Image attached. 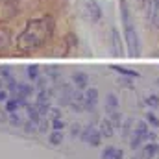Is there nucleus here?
I'll list each match as a JSON object with an SVG mask.
<instances>
[{
    "label": "nucleus",
    "instance_id": "obj_1",
    "mask_svg": "<svg viewBox=\"0 0 159 159\" xmlns=\"http://www.w3.org/2000/svg\"><path fill=\"white\" fill-rule=\"evenodd\" d=\"M54 30H56V20L50 15L30 19L22 28V32L17 35L15 46L20 52H35L54 37Z\"/></svg>",
    "mask_w": 159,
    "mask_h": 159
},
{
    "label": "nucleus",
    "instance_id": "obj_2",
    "mask_svg": "<svg viewBox=\"0 0 159 159\" xmlns=\"http://www.w3.org/2000/svg\"><path fill=\"white\" fill-rule=\"evenodd\" d=\"M119 9H120V24H122V37L126 43V52L131 57H139L141 56V39H139V32L135 26V19L131 15V9L128 6L126 0H119Z\"/></svg>",
    "mask_w": 159,
    "mask_h": 159
},
{
    "label": "nucleus",
    "instance_id": "obj_3",
    "mask_svg": "<svg viewBox=\"0 0 159 159\" xmlns=\"http://www.w3.org/2000/svg\"><path fill=\"white\" fill-rule=\"evenodd\" d=\"M78 13L81 15L83 20H87L91 24L100 22L102 17H104L98 0H78Z\"/></svg>",
    "mask_w": 159,
    "mask_h": 159
},
{
    "label": "nucleus",
    "instance_id": "obj_4",
    "mask_svg": "<svg viewBox=\"0 0 159 159\" xmlns=\"http://www.w3.org/2000/svg\"><path fill=\"white\" fill-rule=\"evenodd\" d=\"M144 11H146V19L148 22L159 30V0H144Z\"/></svg>",
    "mask_w": 159,
    "mask_h": 159
},
{
    "label": "nucleus",
    "instance_id": "obj_5",
    "mask_svg": "<svg viewBox=\"0 0 159 159\" xmlns=\"http://www.w3.org/2000/svg\"><path fill=\"white\" fill-rule=\"evenodd\" d=\"M80 139L85 141V143H89L91 146H100V143H102V135H100L98 128H94L93 124H87V126L81 129Z\"/></svg>",
    "mask_w": 159,
    "mask_h": 159
},
{
    "label": "nucleus",
    "instance_id": "obj_6",
    "mask_svg": "<svg viewBox=\"0 0 159 159\" xmlns=\"http://www.w3.org/2000/svg\"><path fill=\"white\" fill-rule=\"evenodd\" d=\"M124 37H120V32L117 28H111V52H113V56H124L126 54V48H124V43H122Z\"/></svg>",
    "mask_w": 159,
    "mask_h": 159
},
{
    "label": "nucleus",
    "instance_id": "obj_7",
    "mask_svg": "<svg viewBox=\"0 0 159 159\" xmlns=\"http://www.w3.org/2000/svg\"><path fill=\"white\" fill-rule=\"evenodd\" d=\"M96 102H98V91H96L94 87L87 89V93H85V102H83V107H85V109H94Z\"/></svg>",
    "mask_w": 159,
    "mask_h": 159
},
{
    "label": "nucleus",
    "instance_id": "obj_8",
    "mask_svg": "<svg viewBox=\"0 0 159 159\" xmlns=\"http://www.w3.org/2000/svg\"><path fill=\"white\" fill-rule=\"evenodd\" d=\"M115 124L111 122V119H104L100 122V128H98V131H100V135L102 137H111L113 133H115Z\"/></svg>",
    "mask_w": 159,
    "mask_h": 159
},
{
    "label": "nucleus",
    "instance_id": "obj_9",
    "mask_svg": "<svg viewBox=\"0 0 159 159\" xmlns=\"http://www.w3.org/2000/svg\"><path fill=\"white\" fill-rule=\"evenodd\" d=\"M72 81H74L76 89H80V91L89 87V76H87L85 72H74V74H72Z\"/></svg>",
    "mask_w": 159,
    "mask_h": 159
},
{
    "label": "nucleus",
    "instance_id": "obj_10",
    "mask_svg": "<svg viewBox=\"0 0 159 159\" xmlns=\"http://www.w3.org/2000/svg\"><path fill=\"white\" fill-rule=\"evenodd\" d=\"M122 150L115 148V146H106L102 150V159H122Z\"/></svg>",
    "mask_w": 159,
    "mask_h": 159
},
{
    "label": "nucleus",
    "instance_id": "obj_11",
    "mask_svg": "<svg viewBox=\"0 0 159 159\" xmlns=\"http://www.w3.org/2000/svg\"><path fill=\"white\" fill-rule=\"evenodd\" d=\"M11 30L9 28H6V26H2L0 28V50H6L9 44H11Z\"/></svg>",
    "mask_w": 159,
    "mask_h": 159
},
{
    "label": "nucleus",
    "instance_id": "obj_12",
    "mask_svg": "<svg viewBox=\"0 0 159 159\" xmlns=\"http://www.w3.org/2000/svg\"><path fill=\"white\" fill-rule=\"evenodd\" d=\"M24 109H26V115H28V119L39 124V120L43 119V117H41V113H39V109H37V106H30V104H28Z\"/></svg>",
    "mask_w": 159,
    "mask_h": 159
},
{
    "label": "nucleus",
    "instance_id": "obj_13",
    "mask_svg": "<svg viewBox=\"0 0 159 159\" xmlns=\"http://www.w3.org/2000/svg\"><path fill=\"white\" fill-rule=\"evenodd\" d=\"M106 109L107 111H115V109H119V98H117V94H107V98H106Z\"/></svg>",
    "mask_w": 159,
    "mask_h": 159
},
{
    "label": "nucleus",
    "instance_id": "obj_14",
    "mask_svg": "<svg viewBox=\"0 0 159 159\" xmlns=\"http://www.w3.org/2000/svg\"><path fill=\"white\" fill-rule=\"evenodd\" d=\"M157 150H159V144H156V143H148L146 146H144V152H143V156L148 159H152V157H156V154H157Z\"/></svg>",
    "mask_w": 159,
    "mask_h": 159
},
{
    "label": "nucleus",
    "instance_id": "obj_15",
    "mask_svg": "<svg viewBox=\"0 0 159 159\" xmlns=\"http://www.w3.org/2000/svg\"><path fill=\"white\" fill-rule=\"evenodd\" d=\"M22 129H24V133H35V131H39V124L28 119L22 124Z\"/></svg>",
    "mask_w": 159,
    "mask_h": 159
},
{
    "label": "nucleus",
    "instance_id": "obj_16",
    "mask_svg": "<svg viewBox=\"0 0 159 159\" xmlns=\"http://www.w3.org/2000/svg\"><path fill=\"white\" fill-rule=\"evenodd\" d=\"M61 143H63V131H56V129H54V131L50 133V144H52V146H59Z\"/></svg>",
    "mask_w": 159,
    "mask_h": 159
},
{
    "label": "nucleus",
    "instance_id": "obj_17",
    "mask_svg": "<svg viewBox=\"0 0 159 159\" xmlns=\"http://www.w3.org/2000/svg\"><path fill=\"white\" fill-rule=\"evenodd\" d=\"M15 93H22L24 96H32V94H34V87L28 85V83H20V81H19V87H17Z\"/></svg>",
    "mask_w": 159,
    "mask_h": 159
},
{
    "label": "nucleus",
    "instance_id": "obj_18",
    "mask_svg": "<svg viewBox=\"0 0 159 159\" xmlns=\"http://www.w3.org/2000/svg\"><path fill=\"white\" fill-rule=\"evenodd\" d=\"M7 122L11 124V126H15V128H22V119H20V115L15 111V113H9V119H7Z\"/></svg>",
    "mask_w": 159,
    "mask_h": 159
},
{
    "label": "nucleus",
    "instance_id": "obj_19",
    "mask_svg": "<svg viewBox=\"0 0 159 159\" xmlns=\"http://www.w3.org/2000/svg\"><path fill=\"white\" fill-rule=\"evenodd\" d=\"M26 74H28V78L32 80V81H35V80L39 78V67L37 65H30L26 69Z\"/></svg>",
    "mask_w": 159,
    "mask_h": 159
},
{
    "label": "nucleus",
    "instance_id": "obj_20",
    "mask_svg": "<svg viewBox=\"0 0 159 159\" xmlns=\"http://www.w3.org/2000/svg\"><path fill=\"white\" fill-rule=\"evenodd\" d=\"M19 107H20V106H19V102H17L15 98H9V100L6 102V111H7V113H15Z\"/></svg>",
    "mask_w": 159,
    "mask_h": 159
},
{
    "label": "nucleus",
    "instance_id": "obj_21",
    "mask_svg": "<svg viewBox=\"0 0 159 159\" xmlns=\"http://www.w3.org/2000/svg\"><path fill=\"white\" fill-rule=\"evenodd\" d=\"M117 72H120V74H124V76H129V78H137L139 74L135 72V70H128V69H122V67H113Z\"/></svg>",
    "mask_w": 159,
    "mask_h": 159
},
{
    "label": "nucleus",
    "instance_id": "obj_22",
    "mask_svg": "<svg viewBox=\"0 0 159 159\" xmlns=\"http://www.w3.org/2000/svg\"><path fill=\"white\" fill-rule=\"evenodd\" d=\"M50 126H52V129H56V131H63V128H65V122H63L61 119H54Z\"/></svg>",
    "mask_w": 159,
    "mask_h": 159
},
{
    "label": "nucleus",
    "instance_id": "obj_23",
    "mask_svg": "<svg viewBox=\"0 0 159 159\" xmlns=\"http://www.w3.org/2000/svg\"><path fill=\"white\" fill-rule=\"evenodd\" d=\"M37 106V109H39L41 117H46L48 115V111H50V104L48 102H44V104H35Z\"/></svg>",
    "mask_w": 159,
    "mask_h": 159
},
{
    "label": "nucleus",
    "instance_id": "obj_24",
    "mask_svg": "<svg viewBox=\"0 0 159 159\" xmlns=\"http://www.w3.org/2000/svg\"><path fill=\"white\" fill-rule=\"evenodd\" d=\"M0 78H4V80H9V78H13V74H11V70H9V67H0Z\"/></svg>",
    "mask_w": 159,
    "mask_h": 159
},
{
    "label": "nucleus",
    "instance_id": "obj_25",
    "mask_svg": "<svg viewBox=\"0 0 159 159\" xmlns=\"http://www.w3.org/2000/svg\"><path fill=\"white\" fill-rule=\"evenodd\" d=\"M81 129H83V128H81L80 124H72V126H70V135H72V137H80V135H81Z\"/></svg>",
    "mask_w": 159,
    "mask_h": 159
},
{
    "label": "nucleus",
    "instance_id": "obj_26",
    "mask_svg": "<svg viewBox=\"0 0 159 159\" xmlns=\"http://www.w3.org/2000/svg\"><path fill=\"white\" fill-rule=\"evenodd\" d=\"M146 120H148V122H150V124H152L154 128H157V126H159V120H157V117H156L154 113H150V111L146 113Z\"/></svg>",
    "mask_w": 159,
    "mask_h": 159
},
{
    "label": "nucleus",
    "instance_id": "obj_27",
    "mask_svg": "<svg viewBox=\"0 0 159 159\" xmlns=\"http://www.w3.org/2000/svg\"><path fill=\"white\" fill-rule=\"evenodd\" d=\"M48 128H50V122H48V120H44V119H41L39 120V133H46V131H48Z\"/></svg>",
    "mask_w": 159,
    "mask_h": 159
},
{
    "label": "nucleus",
    "instance_id": "obj_28",
    "mask_svg": "<svg viewBox=\"0 0 159 159\" xmlns=\"http://www.w3.org/2000/svg\"><path fill=\"white\" fill-rule=\"evenodd\" d=\"M9 100V91L7 89H0V104H6Z\"/></svg>",
    "mask_w": 159,
    "mask_h": 159
},
{
    "label": "nucleus",
    "instance_id": "obj_29",
    "mask_svg": "<svg viewBox=\"0 0 159 159\" xmlns=\"http://www.w3.org/2000/svg\"><path fill=\"white\" fill-rule=\"evenodd\" d=\"M131 124H133V120H126V124H124V129H122V133H124V135H129Z\"/></svg>",
    "mask_w": 159,
    "mask_h": 159
},
{
    "label": "nucleus",
    "instance_id": "obj_30",
    "mask_svg": "<svg viewBox=\"0 0 159 159\" xmlns=\"http://www.w3.org/2000/svg\"><path fill=\"white\" fill-rule=\"evenodd\" d=\"M146 104H148V106H157V104H159L157 96H148V100H146Z\"/></svg>",
    "mask_w": 159,
    "mask_h": 159
},
{
    "label": "nucleus",
    "instance_id": "obj_31",
    "mask_svg": "<svg viewBox=\"0 0 159 159\" xmlns=\"http://www.w3.org/2000/svg\"><path fill=\"white\" fill-rule=\"evenodd\" d=\"M50 113H54V119H61V113H59V109H50Z\"/></svg>",
    "mask_w": 159,
    "mask_h": 159
},
{
    "label": "nucleus",
    "instance_id": "obj_32",
    "mask_svg": "<svg viewBox=\"0 0 159 159\" xmlns=\"http://www.w3.org/2000/svg\"><path fill=\"white\" fill-rule=\"evenodd\" d=\"M7 111H4V113H0V122H6V120L9 119V115H6Z\"/></svg>",
    "mask_w": 159,
    "mask_h": 159
},
{
    "label": "nucleus",
    "instance_id": "obj_33",
    "mask_svg": "<svg viewBox=\"0 0 159 159\" xmlns=\"http://www.w3.org/2000/svg\"><path fill=\"white\" fill-rule=\"evenodd\" d=\"M137 2H139V4H141V6H143V4H144V0H137Z\"/></svg>",
    "mask_w": 159,
    "mask_h": 159
}]
</instances>
